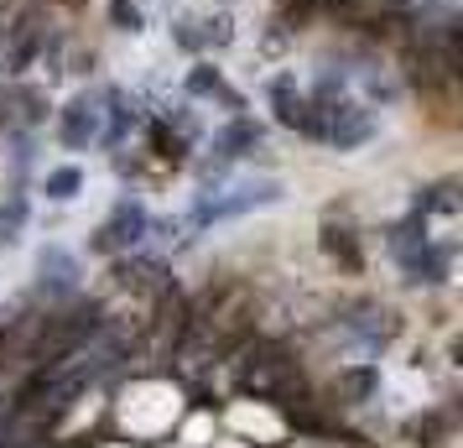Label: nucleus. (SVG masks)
<instances>
[{"label":"nucleus","instance_id":"obj_1","mask_svg":"<svg viewBox=\"0 0 463 448\" xmlns=\"http://www.w3.org/2000/svg\"><path fill=\"white\" fill-rule=\"evenodd\" d=\"M411 433H417V438H438V433H442V423H438V417H432V423H417V427H411Z\"/></svg>","mask_w":463,"mask_h":448}]
</instances>
